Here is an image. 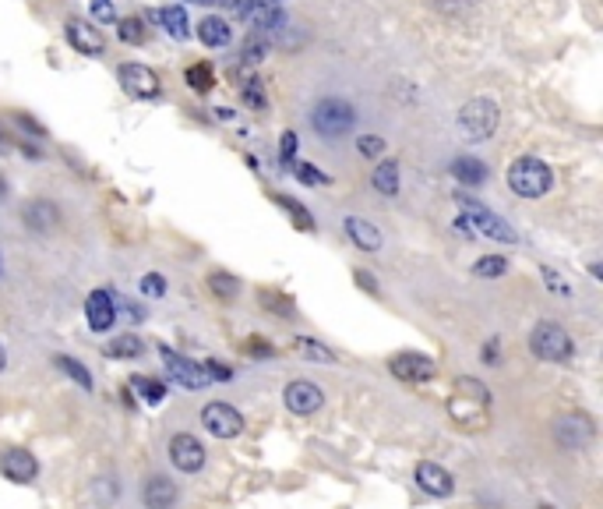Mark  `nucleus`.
Wrapping results in <instances>:
<instances>
[{"label":"nucleus","mask_w":603,"mask_h":509,"mask_svg":"<svg viewBox=\"0 0 603 509\" xmlns=\"http://www.w3.org/2000/svg\"><path fill=\"white\" fill-rule=\"evenodd\" d=\"M448 414L459 428H480L487 424V414H490V389L483 385L480 379H459L455 382V393L448 400Z\"/></svg>","instance_id":"nucleus-1"},{"label":"nucleus","mask_w":603,"mask_h":509,"mask_svg":"<svg viewBox=\"0 0 603 509\" xmlns=\"http://www.w3.org/2000/svg\"><path fill=\"white\" fill-rule=\"evenodd\" d=\"M505 180L508 188L519 195V199H544L551 188H554V173L544 160L536 156H519L512 160L508 170H505Z\"/></svg>","instance_id":"nucleus-2"},{"label":"nucleus","mask_w":603,"mask_h":509,"mask_svg":"<svg viewBox=\"0 0 603 509\" xmlns=\"http://www.w3.org/2000/svg\"><path fill=\"white\" fill-rule=\"evenodd\" d=\"M529 350H533V357H536V361H547V365H568V361H571V354H575V343H571V337H568V329H564L562 322L544 319V322H536V326H533V333H529Z\"/></svg>","instance_id":"nucleus-3"},{"label":"nucleus","mask_w":603,"mask_h":509,"mask_svg":"<svg viewBox=\"0 0 603 509\" xmlns=\"http://www.w3.org/2000/svg\"><path fill=\"white\" fill-rule=\"evenodd\" d=\"M455 202H459L462 216L470 219V227H477L473 234H483V237L501 241V245H516V241H519V234L508 227V219L498 216V212H490L480 199H473V195H466V191H455Z\"/></svg>","instance_id":"nucleus-4"},{"label":"nucleus","mask_w":603,"mask_h":509,"mask_svg":"<svg viewBox=\"0 0 603 509\" xmlns=\"http://www.w3.org/2000/svg\"><path fill=\"white\" fill-rule=\"evenodd\" d=\"M311 127L322 138H343V134H350L357 127V106L339 99V96H328L311 110Z\"/></svg>","instance_id":"nucleus-5"},{"label":"nucleus","mask_w":603,"mask_h":509,"mask_svg":"<svg viewBox=\"0 0 603 509\" xmlns=\"http://www.w3.org/2000/svg\"><path fill=\"white\" fill-rule=\"evenodd\" d=\"M498 121H501L498 103L487 99V96H477V99H470V103L459 110V121H455V125H459L466 142H487V138L498 131Z\"/></svg>","instance_id":"nucleus-6"},{"label":"nucleus","mask_w":603,"mask_h":509,"mask_svg":"<svg viewBox=\"0 0 603 509\" xmlns=\"http://www.w3.org/2000/svg\"><path fill=\"white\" fill-rule=\"evenodd\" d=\"M201 428L212 435V439H237L243 431V414L237 407H230V403H223V400H215V403H205L198 414Z\"/></svg>","instance_id":"nucleus-7"},{"label":"nucleus","mask_w":603,"mask_h":509,"mask_svg":"<svg viewBox=\"0 0 603 509\" xmlns=\"http://www.w3.org/2000/svg\"><path fill=\"white\" fill-rule=\"evenodd\" d=\"M282 403H286L289 414L311 418V414L322 411L324 393H322V385H315L311 379H293V382H286V389H282Z\"/></svg>","instance_id":"nucleus-8"},{"label":"nucleus","mask_w":603,"mask_h":509,"mask_svg":"<svg viewBox=\"0 0 603 509\" xmlns=\"http://www.w3.org/2000/svg\"><path fill=\"white\" fill-rule=\"evenodd\" d=\"M388 372L402 382H434L438 379V365H434V357H427V354H416V350H402V354H392L388 357Z\"/></svg>","instance_id":"nucleus-9"},{"label":"nucleus","mask_w":603,"mask_h":509,"mask_svg":"<svg viewBox=\"0 0 603 509\" xmlns=\"http://www.w3.org/2000/svg\"><path fill=\"white\" fill-rule=\"evenodd\" d=\"M166 453H169V464L177 467L180 474H198L201 467H205V460H208L201 439H195L191 431H177V435L169 439Z\"/></svg>","instance_id":"nucleus-10"},{"label":"nucleus","mask_w":603,"mask_h":509,"mask_svg":"<svg viewBox=\"0 0 603 509\" xmlns=\"http://www.w3.org/2000/svg\"><path fill=\"white\" fill-rule=\"evenodd\" d=\"M160 357L162 365H166V372H169V379L180 382L184 389H205L208 385V375H205V368H201V361H191L187 354H177L173 347H160Z\"/></svg>","instance_id":"nucleus-11"},{"label":"nucleus","mask_w":603,"mask_h":509,"mask_svg":"<svg viewBox=\"0 0 603 509\" xmlns=\"http://www.w3.org/2000/svg\"><path fill=\"white\" fill-rule=\"evenodd\" d=\"M85 322L92 333H110L117 326V304L110 291H92L85 297Z\"/></svg>","instance_id":"nucleus-12"},{"label":"nucleus","mask_w":603,"mask_h":509,"mask_svg":"<svg viewBox=\"0 0 603 509\" xmlns=\"http://www.w3.org/2000/svg\"><path fill=\"white\" fill-rule=\"evenodd\" d=\"M413 477H416V485H420L427 495H434V499H452V495H455V477H452L442 464H434V460H420L416 470H413Z\"/></svg>","instance_id":"nucleus-13"},{"label":"nucleus","mask_w":603,"mask_h":509,"mask_svg":"<svg viewBox=\"0 0 603 509\" xmlns=\"http://www.w3.org/2000/svg\"><path fill=\"white\" fill-rule=\"evenodd\" d=\"M554 435H558L562 449L582 453L593 442V424H589V418H582V414H568V418H562V421L554 424Z\"/></svg>","instance_id":"nucleus-14"},{"label":"nucleus","mask_w":603,"mask_h":509,"mask_svg":"<svg viewBox=\"0 0 603 509\" xmlns=\"http://www.w3.org/2000/svg\"><path fill=\"white\" fill-rule=\"evenodd\" d=\"M121 85L123 92H131L134 99H156L160 96V75L145 64H123Z\"/></svg>","instance_id":"nucleus-15"},{"label":"nucleus","mask_w":603,"mask_h":509,"mask_svg":"<svg viewBox=\"0 0 603 509\" xmlns=\"http://www.w3.org/2000/svg\"><path fill=\"white\" fill-rule=\"evenodd\" d=\"M0 474L14 485H32L36 474H40V460L29 453V449H7L0 457Z\"/></svg>","instance_id":"nucleus-16"},{"label":"nucleus","mask_w":603,"mask_h":509,"mask_svg":"<svg viewBox=\"0 0 603 509\" xmlns=\"http://www.w3.org/2000/svg\"><path fill=\"white\" fill-rule=\"evenodd\" d=\"M64 36H68V42H71L78 53H85V57H96V53H103V46H106L103 32H99L92 22H85V18H71V22L64 25Z\"/></svg>","instance_id":"nucleus-17"},{"label":"nucleus","mask_w":603,"mask_h":509,"mask_svg":"<svg viewBox=\"0 0 603 509\" xmlns=\"http://www.w3.org/2000/svg\"><path fill=\"white\" fill-rule=\"evenodd\" d=\"M177 499H180V488H177L166 474H152V477L145 481V488H142V503H145V509H173L177 506Z\"/></svg>","instance_id":"nucleus-18"},{"label":"nucleus","mask_w":603,"mask_h":509,"mask_svg":"<svg viewBox=\"0 0 603 509\" xmlns=\"http://www.w3.org/2000/svg\"><path fill=\"white\" fill-rule=\"evenodd\" d=\"M22 223L36 234H50L53 227H60V209L50 202V199H32L25 209H22Z\"/></svg>","instance_id":"nucleus-19"},{"label":"nucleus","mask_w":603,"mask_h":509,"mask_svg":"<svg viewBox=\"0 0 603 509\" xmlns=\"http://www.w3.org/2000/svg\"><path fill=\"white\" fill-rule=\"evenodd\" d=\"M343 230H346V237L361 248V252H381V230L370 223V219H363V216H346L343 219Z\"/></svg>","instance_id":"nucleus-20"},{"label":"nucleus","mask_w":603,"mask_h":509,"mask_svg":"<svg viewBox=\"0 0 603 509\" xmlns=\"http://www.w3.org/2000/svg\"><path fill=\"white\" fill-rule=\"evenodd\" d=\"M289 29V18L282 14L276 4H261L258 11H254V29L251 32H258V36H265V40L272 42L279 32H286Z\"/></svg>","instance_id":"nucleus-21"},{"label":"nucleus","mask_w":603,"mask_h":509,"mask_svg":"<svg viewBox=\"0 0 603 509\" xmlns=\"http://www.w3.org/2000/svg\"><path fill=\"white\" fill-rule=\"evenodd\" d=\"M127 389H131V396H138L145 407H160V403H166V385H162V379H156V375H131L127 379Z\"/></svg>","instance_id":"nucleus-22"},{"label":"nucleus","mask_w":603,"mask_h":509,"mask_svg":"<svg viewBox=\"0 0 603 509\" xmlns=\"http://www.w3.org/2000/svg\"><path fill=\"white\" fill-rule=\"evenodd\" d=\"M198 40L205 42L208 50H219V46H230V40H233V29H230V22H226V18L208 14V18H201Z\"/></svg>","instance_id":"nucleus-23"},{"label":"nucleus","mask_w":603,"mask_h":509,"mask_svg":"<svg viewBox=\"0 0 603 509\" xmlns=\"http://www.w3.org/2000/svg\"><path fill=\"white\" fill-rule=\"evenodd\" d=\"M103 354L117 357V361H134V357L145 354V339L134 337V333H121V337H114L110 343H103Z\"/></svg>","instance_id":"nucleus-24"},{"label":"nucleus","mask_w":603,"mask_h":509,"mask_svg":"<svg viewBox=\"0 0 603 509\" xmlns=\"http://www.w3.org/2000/svg\"><path fill=\"white\" fill-rule=\"evenodd\" d=\"M370 180H374V188L385 195V199H396L399 195V163L396 160H381L374 173H370Z\"/></svg>","instance_id":"nucleus-25"},{"label":"nucleus","mask_w":603,"mask_h":509,"mask_svg":"<svg viewBox=\"0 0 603 509\" xmlns=\"http://www.w3.org/2000/svg\"><path fill=\"white\" fill-rule=\"evenodd\" d=\"M152 22H160L173 40H187V14H184V7H180V4L162 7V11H152Z\"/></svg>","instance_id":"nucleus-26"},{"label":"nucleus","mask_w":603,"mask_h":509,"mask_svg":"<svg viewBox=\"0 0 603 509\" xmlns=\"http://www.w3.org/2000/svg\"><path fill=\"white\" fill-rule=\"evenodd\" d=\"M452 173H455L466 188H480L483 180L490 177V173H487V163H483V160H473V156H459V160L452 163Z\"/></svg>","instance_id":"nucleus-27"},{"label":"nucleus","mask_w":603,"mask_h":509,"mask_svg":"<svg viewBox=\"0 0 603 509\" xmlns=\"http://www.w3.org/2000/svg\"><path fill=\"white\" fill-rule=\"evenodd\" d=\"M293 350H297L300 357H307V361L335 365V350H332V347H324L322 339H315V337H297L293 339Z\"/></svg>","instance_id":"nucleus-28"},{"label":"nucleus","mask_w":603,"mask_h":509,"mask_svg":"<svg viewBox=\"0 0 603 509\" xmlns=\"http://www.w3.org/2000/svg\"><path fill=\"white\" fill-rule=\"evenodd\" d=\"M205 287H208V294H215L219 301H233V297L241 294V280L237 276H230V273H208V280H205Z\"/></svg>","instance_id":"nucleus-29"},{"label":"nucleus","mask_w":603,"mask_h":509,"mask_svg":"<svg viewBox=\"0 0 603 509\" xmlns=\"http://www.w3.org/2000/svg\"><path fill=\"white\" fill-rule=\"evenodd\" d=\"M272 202H276V206H279V209L286 212V216H289V219H293L300 230H307V234L315 230V216L304 209L297 199H289V195H272Z\"/></svg>","instance_id":"nucleus-30"},{"label":"nucleus","mask_w":603,"mask_h":509,"mask_svg":"<svg viewBox=\"0 0 603 509\" xmlns=\"http://www.w3.org/2000/svg\"><path fill=\"white\" fill-rule=\"evenodd\" d=\"M53 365H57V368H60V372H64L68 379L78 382L81 389H92V385H96V379H92V372H88V368L81 365L78 357H68V354H57V357H53Z\"/></svg>","instance_id":"nucleus-31"},{"label":"nucleus","mask_w":603,"mask_h":509,"mask_svg":"<svg viewBox=\"0 0 603 509\" xmlns=\"http://www.w3.org/2000/svg\"><path fill=\"white\" fill-rule=\"evenodd\" d=\"M258 301L265 304V311H272V315H279V319H293V315H297L293 297H286L282 291H258Z\"/></svg>","instance_id":"nucleus-32"},{"label":"nucleus","mask_w":603,"mask_h":509,"mask_svg":"<svg viewBox=\"0 0 603 509\" xmlns=\"http://www.w3.org/2000/svg\"><path fill=\"white\" fill-rule=\"evenodd\" d=\"M269 50H272V42L265 40V36H258V32H251V36H247V42H243V64H251V68H254V64H261V60H265V57H269Z\"/></svg>","instance_id":"nucleus-33"},{"label":"nucleus","mask_w":603,"mask_h":509,"mask_svg":"<svg viewBox=\"0 0 603 509\" xmlns=\"http://www.w3.org/2000/svg\"><path fill=\"white\" fill-rule=\"evenodd\" d=\"M505 273H508V258H501V255H487L473 265V276H480V280H498Z\"/></svg>","instance_id":"nucleus-34"},{"label":"nucleus","mask_w":603,"mask_h":509,"mask_svg":"<svg viewBox=\"0 0 603 509\" xmlns=\"http://www.w3.org/2000/svg\"><path fill=\"white\" fill-rule=\"evenodd\" d=\"M117 36H121V42L142 46V42L149 40V29H145V22H142V18H123L121 25H117Z\"/></svg>","instance_id":"nucleus-35"},{"label":"nucleus","mask_w":603,"mask_h":509,"mask_svg":"<svg viewBox=\"0 0 603 509\" xmlns=\"http://www.w3.org/2000/svg\"><path fill=\"white\" fill-rule=\"evenodd\" d=\"M187 85L195 88V92H208L212 85H215V75H212V68L201 60V64H191L187 68Z\"/></svg>","instance_id":"nucleus-36"},{"label":"nucleus","mask_w":603,"mask_h":509,"mask_svg":"<svg viewBox=\"0 0 603 509\" xmlns=\"http://www.w3.org/2000/svg\"><path fill=\"white\" fill-rule=\"evenodd\" d=\"M297 145H300V138H297V131H282L279 138V163L286 173H293V160H297Z\"/></svg>","instance_id":"nucleus-37"},{"label":"nucleus","mask_w":603,"mask_h":509,"mask_svg":"<svg viewBox=\"0 0 603 509\" xmlns=\"http://www.w3.org/2000/svg\"><path fill=\"white\" fill-rule=\"evenodd\" d=\"M201 368H205V375H208L212 382H233L237 379V372H233L230 365H223L219 357H205V361H201Z\"/></svg>","instance_id":"nucleus-38"},{"label":"nucleus","mask_w":603,"mask_h":509,"mask_svg":"<svg viewBox=\"0 0 603 509\" xmlns=\"http://www.w3.org/2000/svg\"><path fill=\"white\" fill-rule=\"evenodd\" d=\"M357 153L367 156V160H378V156L385 153V138H381V134H361V138H357Z\"/></svg>","instance_id":"nucleus-39"},{"label":"nucleus","mask_w":603,"mask_h":509,"mask_svg":"<svg viewBox=\"0 0 603 509\" xmlns=\"http://www.w3.org/2000/svg\"><path fill=\"white\" fill-rule=\"evenodd\" d=\"M166 291H169V287H166V276H162V273H145V276H142V294L145 297H156V301H160V297H166Z\"/></svg>","instance_id":"nucleus-40"},{"label":"nucleus","mask_w":603,"mask_h":509,"mask_svg":"<svg viewBox=\"0 0 603 509\" xmlns=\"http://www.w3.org/2000/svg\"><path fill=\"white\" fill-rule=\"evenodd\" d=\"M293 173H297V180H304L307 188H318V184H328V177H324L322 170L315 167V163H297L293 167Z\"/></svg>","instance_id":"nucleus-41"},{"label":"nucleus","mask_w":603,"mask_h":509,"mask_svg":"<svg viewBox=\"0 0 603 509\" xmlns=\"http://www.w3.org/2000/svg\"><path fill=\"white\" fill-rule=\"evenodd\" d=\"M241 350L243 354H251V357H272V354H276V347H272V343H265L261 337H247L241 343Z\"/></svg>","instance_id":"nucleus-42"},{"label":"nucleus","mask_w":603,"mask_h":509,"mask_svg":"<svg viewBox=\"0 0 603 509\" xmlns=\"http://www.w3.org/2000/svg\"><path fill=\"white\" fill-rule=\"evenodd\" d=\"M92 18H96V25H114V22H117V11H114L110 0H92Z\"/></svg>","instance_id":"nucleus-43"},{"label":"nucleus","mask_w":603,"mask_h":509,"mask_svg":"<svg viewBox=\"0 0 603 509\" xmlns=\"http://www.w3.org/2000/svg\"><path fill=\"white\" fill-rule=\"evenodd\" d=\"M480 361H483V365H490V368H498V365H501V339L490 337L487 343H483V347H480Z\"/></svg>","instance_id":"nucleus-44"},{"label":"nucleus","mask_w":603,"mask_h":509,"mask_svg":"<svg viewBox=\"0 0 603 509\" xmlns=\"http://www.w3.org/2000/svg\"><path fill=\"white\" fill-rule=\"evenodd\" d=\"M114 304H117V315H123L127 322H145L142 304H134V301H114Z\"/></svg>","instance_id":"nucleus-45"},{"label":"nucleus","mask_w":603,"mask_h":509,"mask_svg":"<svg viewBox=\"0 0 603 509\" xmlns=\"http://www.w3.org/2000/svg\"><path fill=\"white\" fill-rule=\"evenodd\" d=\"M243 103H247V106H254V110H265L261 82H247V88H243Z\"/></svg>","instance_id":"nucleus-46"},{"label":"nucleus","mask_w":603,"mask_h":509,"mask_svg":"<svg viewBox=\"0 0 603 509\" xmlns=\"http://www.w3.org/2000/svg\"><path fill=\"white\" fill-rule=\"evenodd\" d=\"M261 4H265V0H230V7H233V14H237V18H251Z\"/></svg>","instance_id":"nucleus-47"},{"label":"nucleus","mask_w":603,"mask_h":509,"mask_svg":"<svg viewBox=\"0 0 603 509\" xmlns=\"http://www.w3.org/2000/svg\"><path fill=\"white\" fill-rule=\"evenodd\" d=\"M544 280H547V287H551L554 294H562V297H568V294H571V291L564 287V280H562V276H558L554 269H547V265H544Z\"/></svg>","instance_id":"nucleus-48"},{"label":"nucleus","mask_w":603,"mask_h":509,"mask_svg":"<svg viewBox=\"0 0 603 509\" xmlns=\"http://www.w3.org/2000/svg\"><path fill=\"white\" fill-rule=\"evenodd\" d=\"M96 488H99V503L110 506V503H114V481H110V477H99Z\"/></svg>","instance_id":"nucleus-49"},{"label":"nucleus","mask_w":603,"mask_h":509,"mask_svg":"<svg viewBox=\"0 0 603 509\" xmlns=\"http://www.w3.org/2000/svg\"><path fill=\"white\" fill-rule=\"evenodd\" d=\"M353 276H357V283H361V287H363V291H367V294H378V280H374V276H370L367 269H357Z\"/></svg>","instance_id":"nucleus-50"},{"label":"nucleus","mask_w":603,"mask_h":509,"mask_svg":"<svg viewBox=\"0 0 603 509\" xmlns=\"http://www.w3.org/2000/svg\"><path fill=\"white\" fill-rule=\"evenodd\" d=\"M14 121H18V125L25 127V131H29V134H36V138H40V134H42V127L36 125V121H32V117H25V114H14Z\"/></svg>","instance_id":"nucleus-51"},{"label":"nucleus","mask_w":603,"mask_h":509,"mask_svg":"<svg viewBox=\"0 0 603 509\" xmlns=\"http://www.w3.org/2000/svg\"><path fill=\"white\" fill-rule=\"evenodd\" d=\"M452 227H455V230H459V234H462V237H477V234H473V227H470V219H466V216H459V219H455V223H452Z\"/></svg>","instance_id":"nucleus-52"},{"label":"nucleus","mask_w":603,"mask_h":509,"mask_svg":"<svg viewBox=\"0 0 603 509\" xmlns=\"http://www.w3.org/2000/svg\"><path fill=\"white\" fill-rule=\"evenodd\" d=\"M4 368H7V350H4V343H0V375H4Z\"/></svg>","instance_id":"nucleus-53"},{"label":"nucleus","mask_w":603,"mask_h":509,"mask_svg":"<svg viewBox=\"0 0 603 509\" xmlns=\"http://www.w3.org/2000/svg\"><path fill=\"white\" fill-rule=\"evenodd\" d=\"M187 4H201V7H212V4H219V0H187Z\"/></svg>","instance_id":"nucleus-54"},{"label":"nucleus","mask_w":603,"mask_h":509,"mask_svg":"<svg viewBox=\"0 0 603 509\" xmlns=\"http://www.w3.org/2000/svg\"><path fill=\"white\" fill-rule=\"evenodd\" d=\"M269 4H276V7H279V4H282V0H269Z\"/></svg>","instance_id":"nucleus-55"},{"label":"nucleus","mask_w":603,"mask_h":509,"mask_svg":"<svg viewBox=\"0 0 603 509\" xmlns=\"http://www.w3.org/2000/svg\"><path fill=\"white\" fill-rule=\"evenodd\" d=\"M0 195H4V180H0Z\"/></svg>","instance_id":"nucleus-56"},{"label":"nucleus","mask_w":603,"mask_h":509,"mask_svg":"<svg viewBox=\"0 0 603 509\" xmlns=\"http://www.w3.org/2000/svg\"><path fill=\"white\" fill-rule=\"evenodd\" d=\"M540 509H554V506H540Z\"/></svg>","instance_id":"nucleus-57"},{"label":"nucleus","mask_w":603,"mask_h":509,"mask_svg":"<svg viewBox=\"0 0 603 509\" xmlns=\"http://www.w3.org/2000/svg\"><path fill=\"white\" fill-rule=\"evenodd\" d=\"M0 273H4V262H0Z\"/></svg>","instance_id":"nucleus-58"}]
</instances>
